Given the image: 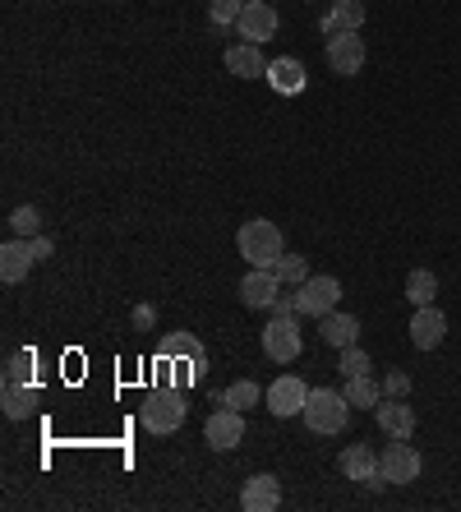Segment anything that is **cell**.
<instances>
[{"instance_id":"obj_1","label":"cell","mask_w":461,"mask_h":512,"mask_svg":"<svg viewBox=\"0 0 461 512\" xmlns=\"http://www.w3.org/2000/svg\"><path fill=\"white\" fill-rule=\"evenodd\" d=\"M236 245L249 268H277V259L286 254L277 222H263V217H254V222H245V227L236 231Z\"/></svg>"},{"instance_id":"obj_2","label":"cell","mask_w":461,"mask_h":512,"mask_svg":"<svg viewBox=\"0 0 461 512\" xmlns=\"http://www.w3.org/2000/svg\"><path fill=\"white\" fill-rule=\"evenodd\" d=\"M185 388H153V393L143 397V406H139V420H143V429L148 434H176L180 425H185Z\"/></svg>"},{"instance_id":"obj_3","label":"cell","mask_w":461,"mask_h":512,"mask_svg":"<svg viewBox=\"0 0 461 512\" xmlns=\"http://www.w3.org/2000/svg\"><path fill=\"white\" fill-rule=\"evenodd\" d=\"M351 411L355 406L346 402L342 388H309V402H305V425L314 434H342L351 425Z\"/></svg>"},{"instance_id":"obj_4","label":"cell","mask_w":461,"mask_h":512,"mask_svg":"<svg viewBox=\"0 0 461 512\" xmlns=\"http://www.w3.org/2000/svg\"><path fill=\"white\" fill-rule=\"evenodd\" d=\"M420 466H425V457L411 448V439H392L379 453V476L388 480V485H411V480H420Z\"/></svg>"},{"instance_id":"obj_5","label":"cell","mask_w":461,"mask_h":512,"mask_svg":"<svg viewBox=\"0 0 461 512\" xmlns=\"http://www.w3.org/2000/svg\"><path fill=\"white\" fill-rule=\"evenodd\" d=\"M296 300H300V319H323L342 305V282L337 277H309V282L296 286Z\"/></svg>"},{"instance_id":"obj_6","label":"cell","mask_w":461,"mask_h":512,"mask_svg":"<svg viewBox=\"0 0 461 512\" xmlns=\"http://www.w3.org/2000/svg\"><path fill=\"white\" fill-rule=\"evenodd\" d=\"M305 402H309V383L296 379V374H282V379L268 388V411H272L277 420L305 416Z\"/></svg>"},{"instance_id":"obj_7","label":"cell","mask_w":461,"mask_h":512,"mask_svg":"<svg viewBox=\"0 0 461 512\" xmlns=\"http://www.w3.org/2000/svg\"><path fill=\"white\" fill-rule=\"evenodd\" d=\"M203 439L213 443L217 453H231L236 443H245V411H236V406L213 411V416H208V425H203Z\"/></svg>"},{"instance_id":"obj_8","label":"cell","mask_w":461,"mask_h":512,"mask_svg":"<svg viewBox=\"0 0 461 512\" xmlns=\"http://www.w3.org/2000/svg\"><path fill=\"white\" fill-rule=\"evenodd\" d=\"M263 351H268L277 365H291V360L305 351V337H300L296 319H272L268 328H263Z\"/></svg>"},{"instance_id":"obj_9","label":"cell","mask_w":461,"mask_h":512,"mask_svg":"<svg viewBox=\"0 0 461 512\" xmlns=\"http://www.w3.org/2000/svg\"><path fill=\"white\" fill-rule=\"evenodd\" d=\"M411 346L415 351H438L443 346V337H448V319H443V310L438 305H415L411 314Z\"/></svg>"},{"instance_id":"obj_10","label":"cell","mask_w":461,"mask_h":512,"mask_svg":"<svg viewBox=\"0 0 461 512\" xmlns=\"http://www.w3.org/2000/svg\"><path fill=\"white\" fill-rule=\"evenodd\" d=\"M328 65H332V74H342V79L360 74L365 70V37L360 33H332L328 37Z\"/></svg>"},{"instance_id":"obj_11","label":"cell","mask_w":461,"mask_h":512,"mask_svg":"<svg viewBox=\"0 0 461 512\" xmlns=\"http://www.w3.org/2000/svg\"><path fill=\"white\" fill-rule=\"evenodd\" d=\"M282 277L277 268H249L245 282H240V300H245L249 310H272V300L282 296Z\"/></svg>"},{"instance_id":"obj_12","label":"cell","mask_w":461,"mask_h":512,"mask_svg":"<svg viewBox=\"0 0 461 512\" xmlns=\"http://www.w3.org/2000/svg\"><path fill=\"white\" fill-rule=\"evenodd\" d=\"M236 37H245V42H268V37H277V10H272L268 0H249L245 14H240L236 24Z\"/></svg>"},{"instance_id":"obj_13","label":"cell","mask_w":461,"mask_h":512,"mask_svg":"<svg viewBox=\"0 0 461 512\" xmlns=\"http://www.w3.org/2000/svg\"><path fill=\"white\" fill-rule=\"evenodd\" d=\"M33 263H37V254H33V245H28L24 236L5 240V245H0V282H5V286L24 282V277H28V268H33Z\"/></svg>"},{"instance_id":"obj_14","label":"cell","mask_w":461,"mask_h":512,"mask_svg":"<svg viewBox=\"0 0 461 512\" xmlns=\"http://www.w3.org/2000/svg\"><path fill=\"white\" fill-rule=\"evenodd\" d=\"M374 416H379V429L388 439H411L415 434V411L406 406V397H383L374 406Z\"/></svg>"},{"instance_id":"obj_15","label":"cell","mask_w":461,"mask_h":512,"mask_svg":"<svg viewBox=\"0 0 461 512\" xmlns=\"http://www.w3.org/2000/svg\"><path fill=\"white\" fill-rule=\"evenodd\" d=\"M240 503H245L249 512H277L282 508V485H277V476H268V471L249 476L245 489H240Z\"/></svg>"},{"instance_id":"obj_16","label":"cell","mask_w":461,"mask_h":512,"mask_svg":"<svg viewBox=\"0 0 461 512\" xmlns=\"http://www.w3.org/2000/svg\"><path fill=\"white\" fill-rule=\"evenodd\" d=\"M337 466H342L346 480H379V453L369 448V443H346L342 457H337Z\"/></svg>"},{"instance_id":"obj_17","label":"cell","mask_w":461,"mask_h":512,"mask_svg":"<svg viewBox=\"0 0 461 512\" xmlns=\"http://www.w3.org/2000/svg\"><path fill=\"white\" fill-rule=\"evenodd\" d=\"M157 356H171V360H194L199 365V379L208 374V346L199 342L194 333H166L157 342Z\"/></svg>"},{"instance_id":"obj_18","label":"cell","mask_w":461,"mask_h":512,"mask_svg":"<svg viewBox=\"0 0 461 512\" xmlns=\"http://www.w3.org/2000/svg\"><path fill=\"white\" fill-rule=\"evenodd\" d=\"M272 88L282 97H296V93H305V84H309V74H305V65H300L296 56H282V60H272L268 65V74H263Z\"/></svg>"},{"instance_id":"obj_19","label":"cell","mask_w":461,"mask_h":512,"mask_svg":"<svg viewBox=\"0 0 461 512\" xmlns=\"http://www.w3.org/2000/svg\"><path fill=\"white\" fill-rule=\"evenodd\" d=\"M323 33H360L365 28V5L360 0H332V10L323 14Z\"/></svg>"},{"instance_id":"obj_20","label":"cell","mask_w":461,"mask_h":512,"mask_svg":"<svg viewBox=\"0 0 461 512\" xmlns=\"http://www.w3.org/2000/svg\"><path fill=\"white\" fill-rule=\"evenodd\" d=\"M226 70L240 74V79H259V74H268V60H263L259 42H236V47L226 51Z\"/></svg>"},{"instance_id":"obj_21","label":"cell","mask_w":461,"mask_h":512,"mask_svg":"<svg viewBox=\"0 0 461 512\" xmlns=\"http://www.w3.org/2000/svg\"><path fill=\"white\" fill-rule=\"evenodd\" d=\"M319 323H323V342L337 346V351H342V346H355V342H360V319H355V314L332 310V314H323Z\"/></svg>"},{"instance_id":"obj_22","label":"cell","mask_w":461,"mask_h":512,"mask_svg":"<svg viewBox=\"0 0 461 512\" xmlns=\"http://www.w3.org/2000/svg\"><path fill=\"white\" fill-rule=\"evenodd\" d=\"M346 402L360 406V411H374V406L383 402V383L374 379V374H355V379H346Z\"/></svg>"},{"instance_id":"obj_23","label":"cell","mask_w":461,"mask_h":512,"mask_svg":"<svg viewBox=\"0 0 461 512\" xmlns=\"http://www.w3.org/2000/svg\"><path fill=\"white\" fill-rule=\"evenodd\" d=\"M0 406H5V416H10V420L33 416L37 388H33V383H5V393H0Z\"/></svg>"},{"instance_id":"obj_24","label":"cell","mask_w":461,"mask_h":512,"mask_svg":"<svg viewBox=\"0 0 461 512\" xmlns=\"http://www.w3.org/2000/svg\"><path fill=\"white\" fill-rule=\"evenodd\" d=\"M438 296V277L429 273V268H411V277H406V300L411 305H434Z\"/></svg>"},{"instance_id":"obj_25","label":"cell","mask_w":461,"mask_h":512,"mask_svg":"<svg viewBox=\"0 0 461 512\" xmlns=\"http://www.w3.org/2000/svg\"><path fill=\"white\" fill-rule=\"evenodd\" d=\"M337 370H342V379H355V374L374 370V360H369V351H360V342H355V346H342V351H337Z\"/></svg>"},{"instance_id":"obj_26","label":"cell","mask_w":461,"mask_h":512,"mask_svg":"<svg viewBox=\"0 0 461 512\" xmlns=\"http://www.w3.org/2000/svg\"><path fill=\"white\" fill-rule=\"evenodd\" d=\"M245 5L249 0H208V19H213V28H236Z\"/></svg>"},{"instance_id":"obj_27","label":"cell","mask_w":461,"mask_h":512,"mask_svg":"<svg viewBox=\"0 0 461 512\" xmlns=\"http://www.w3.org/2000/svg\"><path fill=\"white\" fill-rule=\"evenodd\" d=\"M254 402H259V383H254V379H236L222 393V406H236V411H249Z\"/></svg>"},{"instance_id":"obj_28","label":"cell","mask_w":461,"mask_h":512,"mask_svg":"<svg viewBox=\"0 0 461 512\" xmlns=\"http://www.w3.org/2000/svg\"><path fill=\"white\" fill-rule=\"evenodd\" d=\"M277 277H282L286 286H300V282H309V259L305 254H282V259H277Z\"/></svg>"},{"instance_id":"obj_29","label":"cell","mask_w":461,"mask_h":512,"mask_svg":"<svg viewBox=\"0 0 461 512\" xmlns=\"http://www.w3.org/2000/svg\"><path fill=\"white\" fill-rule=\"evenodd\" d=\"M37 227H42V213H37L33 203H28V208H14V213H10V231H14V236L33 240V236H37Z\"/></svg>"},{"instance_id":"obj_30","label":"cell","mask_w":461,"mask_h":512,"mask_svg":"<svg viewBox=\"0 0 461 512\" xmlns=\"http://www.w3.org/2000/svg\"><path fill=\"white\" fill-rule=\"evenodd\" d=\"M28 374H33V356L14 351V356L5 360V383H28Z\"/></svg>"},{"instance_id":"obj_31","label":"cell","mask_w":461,"mask_h":512,"mask_svg":"<svg viewBox=\"0 0 461 512\" xmlns=\"http://www.w3.org/2000/svg\"><path fill=\"white\" fill-rule=\"evenodd\" d=\"M406 393H411V374L392 370L388 379H383V397H406Z\"/></svg>"},{"instance_id":"obj_32","label":"cell","mask_w":461,"mask_h":512,"mask_svg":"<svg viewBox=\"0 0 461 512\" xmlns=\"http://www.w3.org/2000/svg\"><path fill=\"white\" fill-rule=\"evenodd\" d=\"M272 319H300V300L296 296H277L272 300Z\"/></svg>"},{"instance_id":"obj_33","label":"cell","mask_w":461,"mask_h":512,"mask_svg":"<svg viewBox=\"0 0 461 512\" xmlns=\"http://www.w3.org/2000/svg\"><path fill=\"white\" fill-rule=\"evenodd\" d=\"M153 323H157V310H153V305H134V328H139V333H148Z\"/></svg>"},{"instance_id":"obj_34","label":"cell","mask_w":461,"mask_h":512,"mask_svg":"<svg viewBox=\"0 0 461 512\" xmlns=\"http://www.w3.org/2000/svg\"><path fill=\"white\" fill-rule=\"evenodd\" d=\"M28 245H33L37 263H42V259H51V250H56V245H51V240H47V236H42V231H37V236H33V240H28Z\"/></svg>"}]
</instances>
